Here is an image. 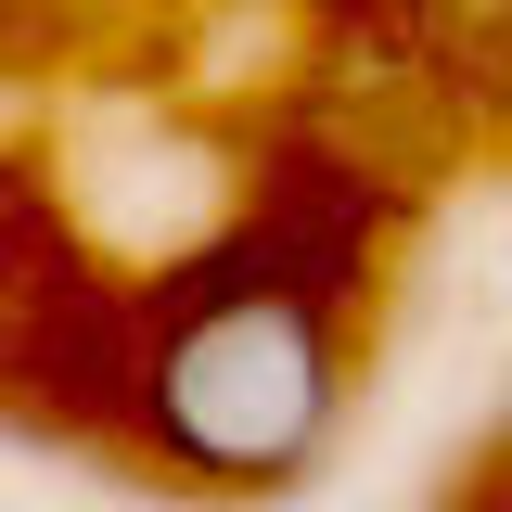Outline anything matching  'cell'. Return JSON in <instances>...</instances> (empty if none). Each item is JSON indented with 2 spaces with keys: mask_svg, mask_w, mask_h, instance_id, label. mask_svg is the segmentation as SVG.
<instances>
[{
  "mask_svg": "<svg viewBox=\"0 0 512 512\" xmlns=\"http://www.w3.org/2000/svg\"><path fill=\"white\" fill-rule=\"evenodd\" d=\"M141 410H154V448L205 487H295L346 410L333 320L295 282H231L154 346Z\"/></svg>",
  "mask_w": 512,
  "mask_h": 512,
  "instance_id": "1",
  "label": "cell"
}]
</instances>
